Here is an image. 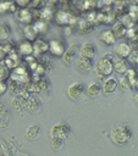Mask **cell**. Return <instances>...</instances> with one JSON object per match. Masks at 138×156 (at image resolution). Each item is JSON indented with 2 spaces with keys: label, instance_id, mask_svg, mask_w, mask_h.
Masks as SVG:
<instances>
[{
  "label": "cell",
  "instance_id": "1",
  "mask_svg": "<svg viewBox=\"0 0 138 156\" xmlns=\"http://www.w3.org/2000/svg\"><path fill=\"white\" fill-rule=\"evenodd\" d=\"M131 136H132V133H131L129 128L126 126H117V127L112 128V130H111V139L117 145L126 144L131 139Z\"/></svg>",
  "mask_w": 138,
  "mask_h": 156
},
{
  "label": "cell",
  "instance_id": "2",
  "mask_svg": "<svg viewBox=\"0 0 138 156\" xmlns=\"http://www.w3.org/2000/svg\"><path fill=\"white\" fill-rule=\"evenodd\" d=\"M112 60H114V56H111V55H105L99 58V61L95 65V69L99 73V76L106 77L112 73V71H114Z\"/></svg>",
  "mask_w": 138,
  "mask_h": 156
},
{
  "label": "cell",
  "instance_id": "3",
  "mask_svg": "<svg viewBox=\"0 0 138 156\" xmlns=\"http://www.w3.org/2000/svg\"><path fill=\"white\" fill-rule=\"evenodd\" d=\"M10 79L12 82H16V83H20V84H24V85L31 82L29 72L23 66H18L15 69H12L10 72Z\"/></svg>",
  "mask_w": 138,
  "mask_h": 156
},
{
  "label": "cell",
  "instance_id": "4",
  "mask_svg": "<svg viewBox=\"0 0 138 156\" xmlns=\"http://www.w3.org/2000/svg\"><path fill=\"white\" fill-rule=\"evenodd\" d=\"M137 79H138V73H137V71L133 69V68H129V69L123 74V77L121 78L120 85H121V88L125 89V90L136 88Z\"/></svg>",
  "mask_w": 138,
  "mask_h": 156
},
{
  "label": "cell",
  "instance_id": "5",
  "mask_svg": "<svg viewBox=\"0 0 138 156\" xmlns=\"http://www.w3.org/2000/svg\"><path fill=\"white\" fill-rule=\"evenodd\" d=\"M50 135L51 139H57V140H65L70 135V128L66 124L62 123H56L51 127L50 129Z\"/></svg>",
  "mask_w": 138,
  "mask_h": 156
},
{
  "label": "cell",
  "instance_id": "6",
  "mask_svg": "<svg viewBox=\"0 0 138 156\" xmlns=\"http://www.w3.org/2000/svg\"><path fill=\"white\" fill-rule=\"evenodd\" d=\"M55 20H56V23L61 26H67L76 22V17L66 10H59L55 15Z\"/></svg>",
  "mask_w": 138,
  "mask_h": 156
},
{
  "label": "cell",
  "instance_id": "7",
  "mask_svg": "<svg viewBox=\"0 0 138 156\" xmlns=\"http://www.w3.org/2000/svg\"><path fill=\"white\" fill-rule=\"evenodd\" d=\"M84 91H85L84 85H83L82 83H78V82L72 83V84L68 87V89H67L68 96H70L71 99H73V100H81L82 96L84 95Z\"/></svg>",
  "mask_w": 138,
  "mask_h": 156
},
{
  "label": "cell",
  "instance_id": "8",
  "mask_svg": "<svg viewBox=\"0 0 138 156\" xmlns=\"http://www.w3.org/2000/svg\"><path fill=\"white\" fill-rule=\"evenodd\" d=\"M49 51L54 56H64L66 49H65V45L61 40L54 39V40H50V43H49Z\"/></svg>",
  "mask_w": 138,
  "mask_h": 156
},
{
  "label": "cell",
  "instance_id": "9",
  "mask_svg": "<svg viewBox=\"0 0 138 156\" xmlns=\"http://www.w3.org/2000/svg\"><path fill=\"white\" fill-rule=\"evenodd\" d=\"M95 54H96V49L93 43H84L79 49V55L88 60H93Z\"/></svg>",
  "mask_w": 138,
  "mask_h": 156
},
{
  "label": "cell",
  "instance_id": "10",
  "mask_svg": "<svg viewBox=\"0 0 138 156\" xmlns=\"http://www.w3.org/2000/svg\"><path fill=\"white\" fill-rule=\"evenodd\" d=\"M115 52H116V55H117L118 57L126 58V57H129V55L132 54V48H131L127 43L120 41V43H117L116 46H115Z\"/></svg>",
  "mask_w": 138,
  "mask_h": 156
},
{
  "label": "cell",
  "instance_id": "11",
  "mask_svg": "<svg viewBox=\"0 0 138 156\" xmlns=\"http://www.w3.org/2000/svg\"><path fill=\"white\" fill-rule=\"evenodd\" d=\"M16 17L20 22L26 23V24H32V20H33V12L29 9H20L16 12Z\"/></svg>",
  "mask_w": 138,
  "mask_h": 156
},
{
  "label": "cell",
  "instance_id": "12",
  "mask_svg": "<svg viewBox=\"0 0 138 156\" xmlns=\"http://www.w3.org/2000/svg\"><path fill=\"white\" fill-rule=\"evenodd\" d=\"M99 39L104 45H112L116 41V37L111 29H103L99 33Z\"/></svg>",
  "mask_w": 138,
  "mask_h": 156
},
{
  "label": "cell",
  "instance_id": "13",
  "mask_svg": "<svg viewBox=\"0 0 138 156\" xmlns=\"http://www.w3.org/2000/svg\"><path fill=\"white\" fill-rule=\"evenodd\" d=\"M112 63H114V71L118 74H125L129 68L127 67V62L125 58H121L118 56L114 57L112 60Z\"/></svg>",
  "mask_w": 138,
  "mask_h": 156
},
{
  "label": "cell",
  "instance_id": "14",
  "mask_svg": "<svg viewBox=\"0 0 138 156\" xmlns=\"http://www.w3.org/2000/svg\"><path fill=\"white\" fill-rule=\"evenodd\" d=\"M76 68L81 72H90L92 71V67H93V63H92V60H88V58H84L82 56H79L77 60H76Z\"/></svg>",
  "mask_w": 138,
  "mask_h": 156
},
{
  "label": "cell",
  "instance_id": "15",
  "mask_svg": "<svg viewBox=\"0 0 138 156\" xmlns=\"http://www.w3.org/2000/svg\"><path fill=\"white\" fill-rule=\"evenodd\" d=\"M4 65L7 69H15L16 67L20 66V56L16 52H12V54L7 55L6 58L4 60Z\"/></svg>",
  "mask_w": 138,
  "mask_h": 156
},
{
  "label": "cell",
  "instance_id": "16",
  "mask_svg": "<svg viewBox=\"0 0 138 156\" xmlns=\"http://www.w3.org/2000/svg\"><path fill=\"white\" fill-rule=\"evenodd\" d=\"M18 52L23 56H31L33 52H34V49H33V44L29 41V40H21L20 44H18Z\"/></svg>",
  "mask_w": 138,
  "mask_h": 156
},
{
  "label": "cell",
  "instance_id": "17",
  "mask_svg": "<svg viewBox=\"0 0 138 156\" xmlns=\"http://www.w3.org/2000/svg\"><path fill=\"white\" fill-rule=\"evenodd\" d=\"M33 49L35 54H44L49 50V43L44 39L38 38L37 40L33 41Z\"/></svg>",
  "mask_w": 138,
  "mask_h": 156
},
{
  "label": "cell",
  "instance_id": "18",
  "mask_svg": "<svg viewBox=\"0 0 138 156\" xmlns=\"http://www.w3.org/2000/svg\"><path fill=\"white\" fill-rule=\"evenodd\" d=\"M76 54H77V46H76V45L70 46V48L65 51V54H64V56H62L64 62L67 63V65H71V63L73 62V60H77V58H76Z\"/></svg>",
  "mask_w": 138,
  "mask_h": 156
},
{
  "label": "cell",
  "instance_id": "19",
  "mask_svg": "<svg viewBox=\"0 0 138 156\" xmlns=\"http://www.w3.org/2000/svg\"><path fill=\"white\" fill-rule=\"evenodd\" d=\"M117 85H118L117 80H116L115 78L110 77V78H107V79L105 80L104 87H103V91H104L105 94H111V93H114V91L117 89Z\"/></svg>",
  "mask_w": 138,
  "mask_h": 156
},
{
  "label": "cell",
  "instance_id": "20",
  "mask_svg": "<svg viewBox=\"0 0 138 156\" xmlns=\"http://www.w3.org/2000/svg\"><path fill=\"white\" fill-rule=\"evenodd\" d=\"M5 12H17V5L13 1H4L0 2V13Z\"/></svg>",
  "mask_w": 138,
  "mask_h": 156
},
{
  "label": "cell",
  "instance_id": "21",
  "mask_svg": "<svg viewBox=\"0 0 138 156\" xmlns=\"http://www.w3.org/2000/svg\"><path fill=\"white\" fill-rule=\"evenodd\" d=\"M11 34V28L6 22H0V41L9 40Z\"/></svg>",
  "mask_w": 138,
  "mask_h": 156
},
{
  "label": "cell",
  "instance_id": "22",
  "mask_svg": "<svg viewBox=\"0 0 138 156\" xmlns=\"http://www.w3.org/2000/svg\"><path fill=\"white\" fill-rule=\"evenodd\" d=\"M111 30L114 32V34H115L116 38H123L125 35H127V30H128V29H127L121 22H117V23L114 24V27H112Z\"/></svg>",
  "mask_w": 138,
  "mask_h": 156
},
{
  "label": "cell",
  "instance_id": "23",
  "mask_svg": "<svg viewBox=\"0 0 138 156\" xmlns=\"http://www.w3.org/2000/svg\"><path fill=\"white\" fill-rule=\"evenodd\" d=\"M23 34L26 37V40H29V41H33V40H37V32L35 29L33 28V24H27L24 28H23Z\"/></svg>",
  "mask_w": 138,
  "mask_h": 156
},
{
  "label": "cell",
  "instance_id": "24",
  "mask_svg": "<svg viewBox=\"0 0 138 156\" xmlns=\"http://www.w3.org/2000/svg\"><path fill=\"white\" fill-rule=\"evenodd\" d=\"M26 107H27L29 111L37 112V111L39 110V102L37 101L35 98H33V96H28V98H27V101H26Z\"/></svg>",
  "mask_w": 138,
  "mask_h": 156
},
{
  "label": "cell",
  "instance_id": "25",
  "mask_svg": "<svg viewBox=\"0 0 138 156\" xmlns=\"http://www.w3.org/2000/svg\"><path fill=\"white\" fill-rule=\"evenodd\" d=\"M100 91H101V87L99 85V83H95V82L90 83L88 85V88H87V93L90 96H96V95L100 94Z\"/></svg>",
  "mask_w": 138,
  "mask_h": 156
},
{
  "label": "cell",
  "instance_id": "26",
  "mask_svg": "<svg viewBox=\"0 0 138 156\" xmlns=\"http://www.w3.org/2000/svg\"><path fill=\"white\" fill-rule=\"evenodd\" d=\"M32 24H33V28L35 29L37 33H44V32H46V29H48V24H46V22L43 21V20H37V21L33 22Z\"/></svg>",
  "mask_w": 138,
  "mask_h": 156
},
{
  "label": "cell",
  "instance_id": "27",
  "mask_svg": "<svg viewBox=\"0 0 138 156\" xmlns=\"http://www.w3.org/2000/svg\"><path fill=\"white\" fill-rule=\"evenodd\" d=\"M121 21H122L121 23H122L127 29H128V28L131 29V27H133V26H134V18H133L129 13L123 15V16H122V18H121Z\"/></svg>",
  "mask_w": 138,
  "mask_h": 156
},
{
  "label": "cell",
  "instance_id": "28",
  "mask_svg": "<svg viewBox=\"0 0 138 156\" xmlns=\"http://www.w3.org/2000/svg\"><path fill=\"white\" fill-rule=\"evenodd\" d=\"M26 134H27V136H28L29 139H35V138L38 136V134H39V126H37V124L29 126V127L27 128Z\"/></svg>",
  "mask_w": 138,
  "mask_h": 156
},
{
  "label": "cell",
  "instance_id": "29",
  "mask_svg": "<svg viewBox=\"0 0 138 156\" xmlns=\"http://www.w3.org/2000/svg\"><path fill=\"white\" fill-rule=\"evenodd\" d=\"M2 48H4V51H5L6 55H10V54L15 52V44H13L11 40H6V41H4Z\"/></svg>",
  "mask_w": 138,
  "mask_h": 156
},
{
  "label": "cell",
  "instance_id": "30",
  "mask_svg": "<svg viewBox=\"0 0 138 156\" xmlns=\"http://www.w3.org/2000/svg\"><path fill=\"white\" fill-rule=\"evenodd\" d=\"M79 28H81V32H82V33H90L92 29H93V26H92V23H89V22H87V21H83V22L81 23Z\"/></svg>",
  "mask_w": 138,
  "mask_h": 156
},
{
  "label": "cell",
  "instance_id": "31",
  "mask_svg": "<svg viewBox=\"0 0 138 156\" xmlns=\"http://www.w3.org/2000/svg\"><path fill=\"white\" fill-rule=\"evenodd\" d=\"M31 0H17L16 5L20 6L21 9H28V6H31Z\"/></svg>",
  "mask_w": 138,
  "mask_h": 156
},
{
  "label": "cell",
  "instance_id": "32",
  "mask_svg": "<svg viewBox=\"0 0 138 156\" xmlns=\"http://www.w3.org/2000/svg\"><path fill=\"white\" fill-rule=\"evenodd\" d=\"M129 58L133 63H138V50H132V54L129 55Z\"/></svg>",
  "mask_w": 138,
  "mask_h": 156
},
{
  "label": "cell",
  "instance_id": "33",
  "mask_svg": "<svg viewBox=\"0 0 138 156\" xmlns=\"http://www.w3.org/2000/svg\"><path fill=\"white\" fill-rule=\"evenodd\" d=\"M7 76H10L7 73V68L6 67H0V80H4Z\"/></svg>",
  "mask_w": 138,
  "mask_h": 156
},
{
  "label": "cell",
  "instance_id": "34",
  "mask_svg": "<svg viewBox=\"0 0 138 156\" xmlns=\"http://www.w3.org/2000/svg\"><path fill=\"white\" fill-rule=\"evenodd\" d=\"M62 144H64L62 140H57V139H53V140H51V145H53V147H55V149H60V147L62 146Z\"/></svg>",
  "mask_w": 138,
  "mask_h": 156
},
{
  "label": "cell",
  "instance_id": "35",
  "mask_svg": "<svg viewBox=\"0 0 138 156\" xmlns=\"http://www.w3.org/2000/svg\"><path fill=\"white\" fill-rule=\"evenodd\" d=\"M7 88H9L7 83L5 80H0V94H4L7 90Z\"/></svg>",
  "mask_w": 138,
  "mask_h": 156
},
{
  "label": "cell",
  "instance_id": "36",
  "mask_svg": "<svg viewBox=\"0 0 138 156\" xmlns=\"http://www.w3.org/2000/svg\"><path fill=\"white\" fill-rule=\"evenodd\" d=\"M5 56H6V54L4 51V48H2V45H0V61L5 60Z\"/></svg>",
  "mask_w": 138,
  "mask_h": 156
},
{
  "label": "cell",
  "instance_id": "37",
  "mask_svg": "<svg viewBox=\"0 0 138 156\" xmlns=\"http://www.w3.org/2000/svg\"><path fill=\"white\" fill-rule=\"evenodd\" d=\"M134 99H136V102H137V104H138V94H137V95H136V98H134Z\"/></svg>",
  "mask_w": 138,
  "mask_h": 156
},
{
  "label": "cell",
  "instance_id": "38",
  "mask_svg": "<svg viewBox=\"0 0 138 156\" xmlns=\"http://www.w3.org/2000/svg\"><path fill=\"white\" fill-rule=\"evenodd\" d=\"M136 88L138 89V79H137V83H136Z\"/></svg>",
  "mask_w": 138,
  "mask_h": 156
}]
</instances>
